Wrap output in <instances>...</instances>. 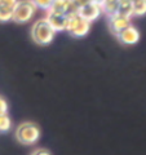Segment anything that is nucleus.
Instances as JSON below:
<instances>
[{"instance_id":"obj_1","label":"nucleus","mask_w":146,"mask_h":155,"mask_svg":"<svg viewBox=\"0 0 146 155\" xmlns=\"http://www.w3.org/2000/svg\"><path fill=\"white\" fill-rule=\"evenodd\" d=\"M56 31L52 28V26L47 22L45 18L39 19L32 25L31 28V36L32 40L38 43L39 45H48L51 44L53 38H55Z\"/></svg>"},{"instance_id":"obj_2","label":"nucleus","mask_w":146,"mask_h":155,"mask_svg":"<svg viewBox=\"0 0 146 155\" xmlns=\"http://www.w3.org/2000/svg\"><path fill=\"white\" fill-rule=\"evenodd\" d=\"M16 138L22 145H34L40 138V129L36 124L31 122H25L17 127Z\"/></svg>"},{"instance_id":"obj_3","label":"nucleus","mask_w":146,"mask_h":155,"mask_svg":"<svg viewBox=\"0 0 146 155\" xmlns=\"http://www.w3.org/2000/svg\"><path fill=\"white\" fill-rule=\"evenodd\" d=\"M36 12V7L31 0H18L13 7L12 21L17 23H26L34 17Z\"/></svg>"},{"instance_id":"obj_4","label":"nucleus","mask_w":146,"mask_h":155,"mask_svg":"<svg viewBox=\"0 0 146 155\" xmlns=\"http://www.w3.org/2000/svg\"><path fill=\"white\" fill-rule=\"evenodd\" d=\"M67 27L66 31H69L72 36L75 38H83L91 30V22H88L87 19L81 18L79 16V13L72 14V16L67 17Z\"/></svg>"},{"instance_id":"obj_5","label":"nucleus","mask_w":146,"mask_h":155,"mask_svg":"<svg viewBox=\"0 0 146 155\" xmlns=\"http://www.w3.org/2000/svg\"><path fill=\"white\" fill-rule=\"evenodd\" d=\"M49 11L65 14V16L69 17V16H72V14H76L79 12V9L72 3V0H53Z\"/></svg>"},{"instance_id":"obj_6","label":"nucleus","mask_w":146,"mask_h":155,"mask_svg":"<svg viewBox=\"0 0 146 155\" xmlns=\"http://www.w3.org/2000/svg\"><path fill=\"white\" fill-rule=\"evenodd\" d=\"M78 13H79V16L81 18L87 19L88 22H93L104 12H102V7L100 5V4H96V3H92L91 2L88 4H85L84 7H81Z\"/></svg>"},{"instance_id":"obj_7","label":"nucleus","mask_w":146,"mask_h":155,"mask_svg":"<svg viewBox=\"0 0 146 155\" xmlns=\"http://www.w3.org/2000/svg\"><path fill=\"white\" fill-rule=\"evenodd\" d=\"M45 19H47V22L52 26L53 30L57 32V31H64V30H66V27H67V19H69V18H67V16H65V14L48 11Z\"/></svg>"},{"instance_id":"obj_8","label":"nucleus","mask_w":146,"mask_h":155,"mask_svg":"<svg viewBox=\"0 0 146 155\" xmlns=\"http://www.w3.org/2000/svg\"><path fill=\"white\" fill-rule=\"evenodd\" d=\"M116 38L119 39L120 43H123L125 45H133L136 43H138L140 40V32L136 27H133L132 25H129L128 27H125L124 30H121Z\"/></svg>"},{"instance_id":"obj_9","label":"nucleus","mask_w":146,"mask_h":155,"mask_svg":"<svg viewBox=\"0 0 146 155\" xmlns=\"http://www.w3.org/2000/svg\"><path fill=\"white\" fill-rule=\"evenodd\" d=\"M129 25H131V18L120 16L118 13L111 16L109 19V27H110L111 32L115 34V35H118L121 30H124V28L128 27Z\"/></svg>"},{"instance_id":"obj_10","label":"nucleus","mask_w":146,"mask_h":155,"mask_svg":"<svg viewBox=\"0 0 146 155\" xmlns=\"http://www.w3.org/2000/svg\"><path fill=\"white\" fill-rule=\"evenodd\" d=\"M119 2V9L118 14L128 18L133 17V7H132V0H118Z\"/></svg>"},{"instance_id":"obj_11","label":"nucleus","mask_w":146,"mask_h":155,"mask_svg":"<svg viewBox=\"0 0 146 155\" xmlns=\"http://www.w3.org/2000/svg\"><path fill=\"white\" fill-rule=\"evenodd\" d=\"M101 7H102V12L105 14H108L109 17H111V16H114V14L118 13L119 2L118 0H105Z\"/></svg>"},{"instance_id":"obj_12","label":"nucleus","mask_w":146,"mask_h":155,"mask_svg":"<svg viewBox=\"0 0 146 155\" xmlns=\"http://www.w3.org/2000/svg\"><path fill=\"white\" fill-rule=\"evenodd\" d=\"M133 16L141 17L146 14V0H132Z\"/></svg>"},{"instance_id":"obj_13","label":"nucleus","mask_w":146,"mask_h":155,"mask_svg":"<svg viewBox=\"0 0 146 155\" xmlns=\"http://www.w3.org/2000/svg\"><path fill=\"white\" fill-rule=\"evenodd\" d=\"M12 128V120L9 118L8 113L0 114V133H7Z\"/></svg>"},{"instance_id":"obj_14","label":"nucleus","mask_w":146,"mask_h":155,"mask_svg":"<svg viewBox=\"0 0 146 155\" xmlns=\"http://www.w3.org/2000/svg\"><path fill=\"white\" fill-rule=\"evenodd\" d=\"M13 8L0 5V22H9L12 21Z\"/></svg>"},{"instance_id":"obj_15","label":"nucleus","mask_w":146,"mask_h":155,"mask_svg":"<svg viewBox=\"0 0 146 155\" xmlns=\"http://www.w3.org/2000/svg\"><path fill=\"white\" fill-rule=\"evenodd\" d=\"M34 3V5L39 9H43V11H49L52 7L53 0H31Z\"/></svg>"},{"instance_id":"obj_16","label":"nucleus","mask_w":146,"mask_h":155,"mask_svg":"<svg viewBox=\"0 0 146 155\" xmlns=\"http://www.w3.org/2000/svg\"><path fill=\"white\" fill-rule=\"evenodd\" d=\"M8 113V102L3 97H0V114H5Z\"/></svg>"},{"instance_id":"obj_17","label":"nucleus","mask_w":146,"mask_h":155,"mask_svg":"<svg viewBox=\"0 0 146 155\" xmlns=\"http://www.w3.org/2000/svg\"><path fill=\"white\" fill-rule=\"evenodd\" d=\"M31 155H52V154L47 149H36V150H34Z\"/></svg>"},{"instance_id":"obj_18","label":"nucleus","mask_w":146,"mask_h":155,"mask_svg":"<svg viewBox=\"0 0 146 155\" xmlns=\"http://www.w3.org/2000/svg\"><path fill=\"white\" fill-rule=\"evenodd\" d=\"M17 2H18V0H0V5L13 8V7H14V4H16Z\"/></svg>"},{"instance_id":"obj_19","label":"nucleus","mask_w":146,"mask_h":155,"mask_svg":"<svg viewBox=\"0 0 146 155\" xmlns=\"http://www.w3.org/2000/svg\"><path fill=\"white\" fill-rule=\"evenodd\" d=\"M72 3H74L75 5L78 7V9H80L81 7H84L85 4L91 3V0H72Z\"/></svg>"},{"instance_id":"obj_20","label":"nucleus","mask_w":146,"mask_h":155,"mask_svg":"<svg viewBox=\"0 0 146 155\" xmlns=\"http://www.w3.org/2000/svg\"><path fill=\"white\" fill-rule=\"evenodd\" d=\"M92 3H96V4H100V5H102V3L105 2V0H91Z\"/></svg>"}]
</instances>
